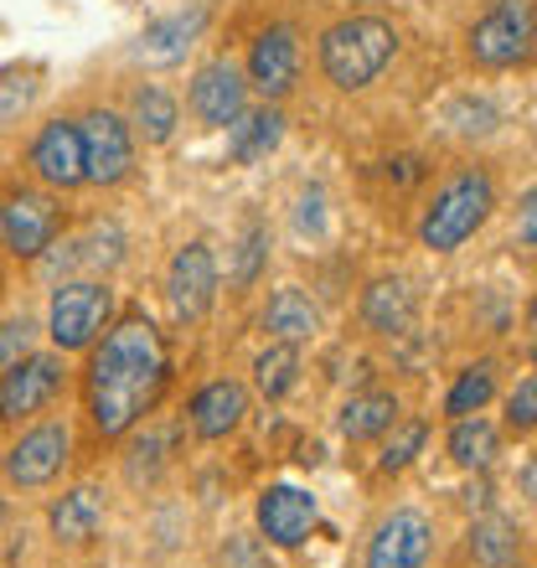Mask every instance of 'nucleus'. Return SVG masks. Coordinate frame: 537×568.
I'll list each match as a JSON object with an SVG mask.
<instances>
[{
    "instance_id": "obj_1",
    "label": "nucleus",
    "mask_w": 537,
    "mask_h": 568,
    "mask_svg": "<svg viewBox=\"0 0 537 568\" xmlns=\"http://www.w3.org/2000/svg\"><path fill=\"white\" fill-rule=\"evenodd\" d=\"M171 357H165L161 331L145 315H124L120 326L104 331V342H93L89 362V414L93 429L104 439H120L145 419L161 398Z\"/></svg>"
},
{
    "instance_id": "obj_2",
    "label": "nucleus",
    "mask_w": 537,
    "mask_h": 568,
    "mask_svg": "<svg viewBox=\"0 0 537 568\" xmlns=\"http://www.w3.org/2000/svg\"><path fill=\"white\" fill-rule=\"evenodd\" d=\"M393 58H398V31L383 16H346L321 31V73L342 93H362L367 83H377Z\"/></svg>"
},
{
    "instance_id": "obj_3",
    "label": "nucleus",
    "mask_w": 537,
    "mask_h": 568,
    "mask_svg": "<svg viewBox=\"0 0 537 568\" xmlns=\"http://www.w3.org/2000/svg\"><path fill=\"white\" fill-rule=\"evenodd\" d=\"M496 207V186L486 171H460V176H449L434 202L424 207L418 217V243L434 248V254H455L465 239H476V227L492 217Z\"/></svg>"
},
{
    "instance_id": "obj_4",
    "label": "nucleus",
    "mask_w": 537,
    "mask_h": 568,
    "mask_svg": "<svg viewBox=\"0 0 537 568\" xmlns=\"http://www.w3.org/2000/svg\"><path fill=\"white\" fill-rule=\"evenodd\" d=\"M537 52V0H492V11L470 27V58L476 68H517Z\"/></svg>"
},
{
    "instance_id": "obj_5",
    "label": "nucleus",
    "mask_w": 537,
    "mask_h": 568,
    "mask_svg": "<svg viewBox=\"0 0 537 568\" xmlns=\"http://www.w3.org/2000/svg\"><path fill=\"white\" fill-rule=\"evenodd\" d=\"M109 315H114V290L104 280H68L52 295L47 331H52L58 352H89L109 331Z\"/></svg>"
},
{
    "instance_id": "obj_6",
    "label": "nucleus",
    "mask_w": 537,
    "mask_h": 568,
    "mask_svg": "<svg viewBox=\"0 0 537 568\" xmlns=\"http://www.w3.org/2000/svg\"><path fill=\"white\" fill-rule=\"evenodd\" d=\"M62 233V207L47 192H16L0 202V248L16 258H42Z\"/></svg>"
},
{
    "instance_id": "obj_7",
    "label": "nucleus",
    "mask_w": 537,
    "mask_h": 568,
    "mask_svg": "<svg viewBox=\"0 0 537 568\" xmlns=\"http://www.w3.org/2000/svg\"><path fill=\"white\" fill-rule=\"evenodd\" d=\"M83 130V176L93 186H120L134 171V130L114 109H93L89 120H78Z\"/></svg>"
},
{
    "instance_id": "obj_8",
    "label": "nucleus",
    "mask_w": 537,
    "mask_h": 568,
    "mask_svg": "<svg viewBox=\"0 0 537 568\" xmlns=\"http://www.w3.org/2000/svg\"><path fill=\"white\" fill-rule=\"evenodd\" d=\"M165 300H171V315L181 326H192L212 311L217 300V258H212L207 243H186L176 248L171 270H165Z\"/></svg>"
},
{
    "instance_id": "obj_9",
    "label": "nucleus",
    "mask_w": 537,
    "mask_h": 568,
    "mask_svg": "<svg viewBox=\"0 0 537 568\" xmlns=\"http://www.w3.org/2000/svg\"><path fill=\"white\" fill-rule=\"evenodd\" d=\"M73 455V434L68 424H37L31 434H21L11 449H6V480L21 486V491H37L47 480L62 476V465Z\"/></svg>"
},
{
    "instance_id": "obj_10",
    "label": "nucleus",
    "mask_w": 537,
    "mask_h": 568,
    "mask_svg": "<svg viewBox=\"0 0 537 568\" xmlns=\"http://www.w3.org/2000/svg\"><path fill=\"white\" fill-rule=\"evenodd\" d=\"M62 388V357L52 352H37V357H21L0 373V419H27L37 408H47Z\"/></svg>"
},
{
    "instance_id": "obj_11",
    "label": "nucleus",
    "mask_w": 537,
    "mask_h": 568,
    "mask_svg": "<svg viewBox=\"0 0 537 568\" xmlns=\"http://www.w3.org/2000/svg\"><path fill=\"white\" fill-rule=\"evenodd\" d=\"M254 517H259V538H264L268 548H305L321 507H315V496L300 491V486H268V491L259 496Z\"/></svg>"
},
{
    "instance_id": "obj_12",
    "label": "nucleus",
    "mask_w": 537,
    "mask_h": 568,
    "mask_svg": "<svg viewBox=\"0 0 537 568\" xmlns=\"http://www.w3.org/2000/svg\"><path fill=\"white\" fill-rule=\"evenodd\" d=\"M434 548V527L424 511H393L367 542V568H424Z\"/></svg>"
},
{
    "instance_id": "obj_13",
    "label": "nucleus",
    "mask_w": 537,
    "mask_h": 568,
    "mask_svg": "<svg viewBox=\"0 0 537 568\" xmlns=\"http://www.w3.org/2000/svg\"><path fill=\"white\" fill-rule=\"evenodd\" d=\"M31 171L47 181V186H58V192H73L83 186V130L73 120H52L42 124V135L31 140Z\"/></svg>"
},
{
    "instance_id": "obj_14",
    "label": "nucleus",
    "mask_w": 537,
    "mask_h": 568,
    "mask_svg": "<svg viewBox=\"0 0 537 568\" xmlns=\"http://www.w3.org/2000/svg\"><path fill=\"white\" fill-rule=\"evenodd\" d=\"M300 78V37L295 27H268L249 47V83L264 99H284Z\"/></svg>"
},
{
    "instance_id": "obj_15",
    "label": "nucleus",
    "mask_w": 537,
    "mask_h": 568,
    "mask_svg": "<svg viewBox=\"0 0 537 568\" xmlns=\"http://www.w3.org/2000/svg\"><path fill=\"white\" fill-rule=\"evenodd\" d=\"M249 104V83L233 62H207V68H196L192 78V114L212 130H227V124L243 114Z\"/></svg>"
},
{
    "instance_id": "obj_16",
    "label": "nucleus",
    "mask_w": 537,
    "mask_h": 568,
    "mask_svg": "<svg viewBox=\"0 0 537 568\" xmlns=\"http://www.w3.org/2000/svg\"><path fill=\"white\" fill-rule=\"evenodd\" d=\"M207 27V6H186L176 16H161V21H150L140 31V42H134V58L150 62V68H171V62L186 58V47L202 37Z\"/></svg>"
},
{
    "instance_id": "obj_17",
    "label": "nucleus",
    "mask_w": 537,
    "mask_h": 568,
    "mask_svg": "<svg viewBox=\"0 0 537 568\" xmlns=\"http://www.w3.org/2000/svg\"><path fill=\"white\" fill-rule=\"evenodd\" d=\"M243 414H249V393H243L239 383H227V377L207 383V388L192 398V429L202 434V439H227V434L243 424Z\"/></svg>"
},
{
    "instance_id": "obj_18",
    "label": "nucleus",
    "mask_w": 537,
    "mask_h": 568,
    "mask_svg": "<svg viewBox=\"0 0 537 568\" xmlns=\"http://www.w3.org/2000/svg\"><path fill=\"white\" fill-rule=\"evenodd\" d=\"M280 140H284V114H280V109H268V104L254 109V114L243 109L239 120L227 124V155H233L239 165L264 161V155L280 145Z\"/></svg>"
},
{
    "instance_id": "obj_19",
    "label": "nucleus",
    "mask_w": 537,
    "mask_h": 568,
    "mask_svg": "<svg viewBox=\"0 0 537 568\" xmlns=\"http://www.w3.org/2000/svg\"><path fill=\"white\" fill-rule=\"evenodd\" d=\"M362 321L377 336H398L408 321H414V290L403 280H373L362 290Z\"/></svg>"
},
{
    "instance_id": "obj_20",
    "label": "nucleus",
    "mask_w": 537,
    "mask_h": 568,
    "mask_svg": "<svg viewBox=\"0 0 537 568\" xmlns=\"http://www.w3.org/2000/svg\"><path fill=\"white\" fill-rule=\"evenodd\" d=\"M52 532H58L62 542H89L93 532H99V523H104V501H99V491H89V486H78V491L58 496L52 501Z\"/></svg>"
},
{
    "instance_id": "obj_21",
    "label": "nucleus",
    "mask_w": 537,
    "mask_h": 568,
    "mask_svg": "<svg viewBox=\"0 0 537 568\" xmlns=\"http://www.w3.org/2000/svg\"><path fill=\"white\" fill-rule=\"evenodd\" d=\"M393 424H398V398H393V393H357V398L342 408L336 429H342L346 439H377V434H388Z\"/></svg>"
},
{
    "instance_id": "obj_22",
    "label": "nucleus",
    "mask_w": 537,
    "mask_h": 568,
    "mask_svg": "<svg viewBox=\"0 0 537 568\" xmlns=\"http://www.w3.org/2000/svg\"><path fill=\"white\" fill-rule=\"evenodd\" d=\"M264 326L280 336V342H305V336H315V326H321V311L311 305V295H300V290H274V300H268L264 311Z\"/></svg>"
},
{
    "instance_id": "obj_23",
    "label": "nucleus",
    "mask_w": 537,
    "mask_h": 568,
    "mask_svg": "<svg viewBox=\"0 0 537 568\" xmlns=\"http://www.w3.org/2000/svg\"><path fill=\"white\" fill-rule=\"evenodd\" d=\"M176 120H181V109L165 89H155V83L134 89V135L145 140V145H165V140L176 135Z\"/></svg>"
},
{
    "instance_id": "obj_24",
    "label": "nucleus",
    "mask_w": 537,
    "mask_h": 568,
    "mask_svg": "<svg viewBox=\"0 0 537 568\" xmlns=\"http://www.w3.org/2000/svg\"><path fill=\"white\" fill-rule=\"evenodd\" d=\"M517 542H523V532H517V523H507V517H480V523L470 527V558H476L480 568H507L511 558H517Z\"/></svg>"
},
{
    "instance_id": "obj_25",
    "label": "nucleus",
    "mask_w": 537,
    "mask_h": 568,
    "mask_svg": "<svg viewBox=\"0 0 537 568\" xmlns=\"http://www.w3.org/2000/svg\"><path fill=\"white\" fill-rule=\"evenodd\" d=\"M496 455V429L480 414H465V419H455V429H449V460L465 465V470H486Z\"/></svg>"
},
{
    "instance_id": "obj_26",
    "label": "nucleus",
    "mask_w": 537,
    "mask_h": 568,
    "mask_svg": "<svg viewBox=\"0 0 537 568\" xmlns=\"http://www.w3.org/2000/svg\"><path fill=\"white\" fill-rule=\"evenodd\" d=\"M295 373H300L295 342H274L268 352H259V362H254V383H259V393H264L268 404L295 388Z\"/></svg>"
},
{
    "instance_id": "obj_27",
    "label": "nucleus",
    "mask_w": 537,
    "mask_h": 568,
    "mask_svg": "<svg viewBox=\"0 0 537 568\" xmlns=\"http://www.w3.org/2000/svg\"><path fill=\"white\" fill-rule=\"evenodd\" d=\"M496 398V367L492 362H476V367H465L460 383L449 388L445 398V414H455V419H465V414H480V408Z\"/></svg>"
},
{
    "instance_id": "obj_28",
    "label": "nucleus",
    "mask_w": 537,
    "mask_h": 568,
    "mask_svg": "<svg viewBox=\"0 0 537 568\" xmlns=\"http://www.w3.org/2000/svg\"><path fill=\"white\" fill-rule=\"evenodd\" d=\"M83 254H73L68 264H89V270H114L124 258V233H120V223H93L89 227V239L78 243Z\"/></svg>"
},
{
    "instance_id": "obj_29",
    "label": "nucleus",
    "mask_w": 537,
    "mask_h": 568,
    "mask_svg": "<svg viewBox=\"0 0 537 568\" xmlns=\"http://www.w3.org/2000/svg\"><path fill=\"white\" fill-rule=\"evenodd\" d=\"M424 439H429V424H424V419H403V424H393V439L383 445L377 465H383L388 476H393V470H408V465H414V455L424 449Z\"/></svg>"
},
{
    "instance_id": "obj_30",
    "label": "nucleus",
    "mask_w": 537,
    "mask_h": 568,
    "mask_svg": "<svg viewBox=\"0 0 537 568\" xmlns=\"http://www.w3.org/2000/svg\"><path fill=\"white\" fill-rule=\"evenodd\" d=\"M445 120H449V130H455V135L480 140V135H492L496 124H501V114H496L492 99H455Z\"/></svg>"
},
{
    "instance_id": "obj_31",
    "label": "nucleus",
    "mask_w": 537,
    "mask_h": 568,
    "mask_svg": "<svg viewBox=\"0 0 537 568\" xmlns=\"http://www.w3.org/2000/svg\"><path fill=\"white\" fill-rule=\"evenodd\" d=\"M264 254H268V233L259 223H249V233H243V243H239V264H233V284H254L259 280V270H264Z\"/></svg>"
},
{
    "instance_id": "obj_32",
    "label": "nucleus",
    "mask_w": 537,
    "mask_h": 568,
    "mask_svg": "<svg viewBox=\"0 0 537 568\" xmlns=\"http://www.w3.org/2000/svg\"><path fill=\"white\" fill-rule=\"evenodd\" d=\"M507 424H511L517 434L537 429V373L523 377V383L511 388V398H507Z\"/></svg>"
},
{
    "instance_id": "obj_33",
    "label": "nucleus",
    "mask_w": 537,
    "mask_h": 568,
    "mask_svg": "<svg viewBox=\"0 0 537 568\" xmlns=\"http://www.w3.org/2000/svg\"><path fill=\"white\" fill-rule=\"evenodd\" d=\"M217 564L223 568H268V542L264 538H227Z\"/></svg>"
},
{
    "instance_id": "obj_34",
    "label": "nucleus",
    "mask_w": 537,
    "mask_h": 568,
    "mask_svg": "<svg viewBox=\"0 0 537 568\" xmlns=\"http://www.w3.org/2000/svg\"><path fill=\"white\" fill-rule=\"evenodd\" d=\"M31 352V321H6L0 326V373Z\"/></svg>"
},
{
    "instance_id": "obj_35",
    "label": "nucleus",
    "mask_w": 537,
    "mask_h": 568,
    "mask_svg": "<svg viewBox=\"0 0 537 568\" xmlns=\"http://www.w3.org/2000/svg\"><path fill=\"white\" fill-rule=\"evenodd\" d=\"M31 93L37 89H31L27 78H0V120H16L31 104Z\"/></svg>"
},
{
    "instance_id": "obj_36",
    "label": "nucleus",
    "mask_w": 537,
    "mask_h": 568,
    "mask_svg": "<svg viewBox=\"0 0 537 568\" xmlns=\"http://www.w3.org/2000/svg\"><path fill=\"white\" fill-rule=\"evenodd\" d=\"M517 243L537 248V192H527L523 207H517Z\"/></svg>"
},
{
    "instance_id": "obj_37",
    "label": "nucleus",
    "mask_w": 537,
    "mask_h": 568,
    "mask_svg": "<svg viewBox=\"0 0 537 568\" xmlns=\"http://www.w3.org/2000/svg\"><path fill=\"white\" fill-rule=\"evenodd\" d=\"M300 233H321V186L300 196Z\"/></svg>"
},
{
    "instance_id": "obj_38",
    "label": "nucleus",
    "mask_w": 537,
    "mask_h": 568,
    "mask_svg": "<svg viewBox=\"0 0 537 568\" xmlns=\"http://www.w3.org/2000/svg\"><path fill=\"white\" fill-rule=\"evenodd\" d=\"M523 491L537 501V455H533V465H527V470H523Z\"/></svg>"
},
{
    "instance_id": "obj_39",
    "label": "nucleus",
    "mask_w": 537,
    "mask_h": 568,
    "mask_svg": "<svg viewBox=\"0 0 537 568\" xmlns=\"http://www.w3.org/2000/svg\"><path fill=\"white\" fill-rule=\"evenodd\" d=\"M0 523H6V507H0Z\"/></svg>"
}]
</instances>
